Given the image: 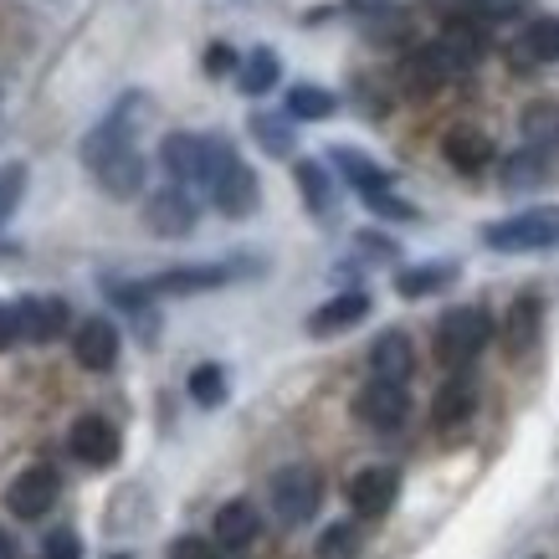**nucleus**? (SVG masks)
<instances>
[{
    "label": "nucleus",
    "instance_id": "f257e3e1",
    "mask_svg": "<svg viewBox=\"0 0 559 559\" xmlns=\"http://www.w3.org/2000/svg\"><path fill=\"white\" fill-rule=\"evenodd\" d=\"M488 340H492V319L483 308H447L437 323L431 349H437V359L447 370H467V365L488 349Z\"/></svg>",
    "mask_w": 559,
    "mask_h": 559
},
{
    "label": "nucleus",
    "instance_id": "f03ea898",
    "mask_svg": "<svg viewBox=\"0 0 559 559\" xmlns=\"http://www.w3.org/2000/svg\"><path fill=\"white\" fill-rule=\"evenodd\" d=\"M483 247H492V252H549V247H559V205L492 221V226H483Z\"/></svg>",
    "mask_w": 559,
    "mask_h": 559
},
{
    "label": "nucleus",
    "instance_id": "7ed1b4c3",
    "mask_svg": "<svg viewBox=\"0 0 559 559\" xmlns=\"http://www.w3.org/2000/svg\"><path fill=\"white\" fill-rule=\"evenodd\" d=\"M267 498H272V513H277V524H308L323 503V477L319 467H308V462H293V467H277L267 483Z\"/></svg>",
    "mask_w": 559,
    "mask_h": 559
},
{
    "label": "nucleus",
    "instance_id": "20e7f679",
    "mask_svg": "<svg viewBox=\"0 0 559 559\" xmlns=\"http://www.w3.org/2000/svg\"><path fill=\"white\" fill-rule=\"evenodd\" d=\"M252 272H262V262H252V257H237V262H201V267L154 272V277H144V288H150V298H190V293L226 288L231 277H252Z\"/></svg>",
    "mask_w": 559,
    "mask_h": 559
},
{
    "label": "nucleus",
    "instance_id": "39448f33",
    "mask_svg": "<svg viewBox=\"0 0 559 559\" xmlns=\"http://www.w3.org/2000/svg\"><path fill=\"white\" fill-rule=\"evenodd\" d=\"M195 221H201V205H195V195L180 186H165V190H154L150 201H144V226H150L154 237H190L195 231Z\"/></svg>",
    "mask_w": 559,
    "mask_h": 559
},
{
    "label": "nucleus",
    "instance_id": "423d86ee",
    "mask_svg": "<svg viewBox=\"0 0 559 559\" xmlns=\"http://www.w3.org/2000/svg\"><path fill=\"white\" fill-rule=\"evenodd\" d=\"M355 416H359V426H370V431H401V426H406V416H411L406 385L370 380V385L355 395Z\"/></svg>",
    "mask_w": 559,
    "mask_h": 559
},
{
    "label": "nucleus",
    "instance_id": "0eeeda50",
    "mask_svg": "<svg viewBox=\"0 0 559 559\" xmlns=\"http://www.w3.org/2000/svg\"><path fill=\"white\" fill-rule=\"evenodd\" d=\"M68 447H72V457L83 462V467H114L123 452V441H119V426L108 421V416H78L68 431Z\"/></svg>",
    "mask_w": 559,
    "mask_h": 559
},
{
    "label": "nucleus",
    "instance_id": "6e6552de",
    "mask_svg": "<svg viewBox=\"0 0 559 559\" xmlns=\"http://www.w3.org/2000/svg\"><path fill=\"white\" fill-rule=\"evenodd\" d=\"M57 492H62V477L51 473L47 462H36L26 473L11 477V488H5V509L16 513V519H41V513L57 503Z\"/></svg>",
    "mask_w": 559,
    "mask_h": 559
},
{
    "label": "nucleus",
    "instance_id": "1a4fd4ad",
    "mask_svg": "<svg viewBox=\"0 0 559 559\" xmlns=\"http://www.w3.org/2000/svg\"><path fill=\"white\" fill-rule=\"evenodd\" d=\"M447 83H452V62L441 57L437 41L406 51V62H401V87H406V98L426 103V98H437Z\"/></svg>",
    "mask_w": 559,
    "mask_h": 559
},
{
    "label": "nucleus",
    "instance_id": "9d476101",
    "mask_svg": "<svg viewBox=\"0 0 559 559\" xmlns=\"http://www.w3.org/2000/svg\"><path fill=\"white\" fill-rule=\"evenodd\" d=\"M159 165L180 190H205V134H165L159 144Z\"/></svg>",
    "mask_w": 559,
    "mask_h": 559
},
{
    "label": "nucleus",
    "instance_id": "9b49d317",
    "mask_svg": "<svg viewBox=\"0 0 559 559\" xmlns=\"http://www.w3.org/2000/svg\"><path fill=\"white\" fill-rule=\"evenodd\" d=\"M395 498H401V473L395 467H359L349 477V509L359 519H385L395 509Z\"/></svg>",
    "mask_w": 559,
    "mask_h": 559
},
{
    "label": "nucleus",
    "instance_id": "f8f14e48",
    "mask_svg": "<svg viewBox=\"0 0 559 559\" xmlns=\"http://www.w3.org/2000/svg\"><path fill=\"white\" fill-rule=\"evenodd\" d=\"M211 201H216L221 216H231V221H241V216H252V211H257V201H262V186H257V170L247 165V159H241V154L216 175Z\"/></svg>",
    "mask_w": 559,
    "mask_h": 559
},
{
    "label": "nucleus",
    "instance_id": "ddd939ff",
    "mask_svg": "<svg viewBox=\"0 0 559 559\" xmlns=\"http://www.w3.org/2000/svg\"><path fill=\"white\" fill-rule=\"evenodd\" d=\"M16 319H21V340L26 344H51L68 334V304L62 298H51V293H32V298H21L16 304Z\"/></svg>",
    "mask_w": 559,
    "mask_h": 559
},
{
    "label": "nucleus",
    "instance_id": "4468645a",
    "mask_svg": "<svg viewBox=\"0 0 559 559\" xmlns=\"http://www.w3.org/2000/svg\"><path fill=\"white\" fill-rule=\"evenodd\" d=\"M441 57L452 62V72H473L488 51V32H483V16H452L437 36Z\"/></svg>",
    "mask_w": 559,
    "mask_h": 559
},
{
    "label": "nucleus",
    "instance_id": "2eb2a0df",
    "mask_svg": "<svg viewBox=\"0 0 559 559\" xmlns=\"http://www.w3.org/2000/svg\"><path fill=\"white\" fill-rule=\"evenodd\" d=\"M370 319V293H334L329 304H319L313 313H308V334L313 340H334V334H344V329H355V323Z\"/></svg>",
    "mask_w": 559,
    "mask_h": 559
},
{
    "label": "nucleus",
    "instance_id": "dca6fc26",
    "mask_svg": "<svg viewBox=\"0 0 559 559\" xmlns=\"http://www.w3.org/2000/svg\"><path fill=\"white\" fill-rule=\"evenodd\" d=\"M72 355H78L83 370H114L119 365V329L108 319H83L72 329Z\"/></svg>",
    "mask_w": 559,
    "mask_h": 559
},
{
    "label": "nucleus",
    "instance_id": "f3484780",
    "mask_svg": "<svg viewBox=\"0 0 559 559\" xmlns=\"http://www.w3.org/2000/svg\"><path fill=\"white\" fill-rule=\"evenodd\" d=\"M370 374L374 380H390V385H406L411 374H416V344H411L406 329H385L370 344Z\"/></svg>",
    "mask_w": 559,
    "mask_h": 559
},
{
    "label": "nucleus",
    "instance_id": "a211bd4d",
    "mask_svg": "<svg viewBox=\"0 0 559 559\" xmlns=\"http://www.w3.org/2000/svg\"><path fill=\"white\" fill-rule=\"evenodd\" d=\"M93 170V180H98L114 201H129V195H139L144 190V154L139 150H114V154H103L98 165H87Z\"/></svg>",
    "mask_w": 559,
    "mask_h": 559
},
{
    "label": "nucleus",
    "instance_id": "6ab92c4d",
    "mask_svg": "<svg viewBox=\"0 0 559 559\" xmlns=\"http://www.w3.org/2000/svg\"><path fill=\"white\" fill-rule=\"evenodd\" d=\"M329 165H334L365 201H370V195H385V190L395 186V175H390L380 159H370L365 150H349V144H334V150H329Z\"/></svg>",
    "mask_w": 559,
    "mask_h": 559
},
{
    "label": "nucleus",
    "instance_id": "aec40b11",
    "mask_svg": "<svg viewBox=\"0 0 559 559\" xmlns=\"http://www.w3.org/2000/svg\"><path fill=\"white\" fill-rule=\"evenodd\" d=\"M539 334H544V304L534 293H519L509 304V319H503V349H509V359L534 355Z\"/></svg>",
    "mask_w": 559,
    "mask_h": 559
},
{
    "label": "nucleus",
    "instance_id": "412c9836",
    "mask_svg": "<svg viewBox=\"0 0 559 559\" xmlns=\"http://www.w3.org/2000/svg\"><path fill=\"white\" fill-rule=\"evenodd\" d=\"M441 159L462 175L488 170L492 165V139L483 134V129H473V123H452V129L441 134Z\"/></svg>",
    "mask_w": 559,
    "mask_h": 559
},
{
    "label": "nucleus",
    "instance_id": "4be33fe9",
    "mask_svg": "<svg viewBox=\"0 0 559 559\" xmlns=\"http://www.w3.org/2000/svg\"><path fill=\"white\" fill-rule=\"evenodd\" d=\"M473 411H477V380L473 374H452V380L437 390V401H431V421H437L441 431H457V426L473 421Z\"/></svg>",
    "mask_w": 559,
    "mask_h": 559
},
{
    "label": "nucleus",
    "instance_id": "5701e85b",
    "mask_svg": "<svg viewBox=\"0 0 559 559\" xmlns=\"http://www.w3.org/2000/svg\"><path fill=\"white\" fill-rule=\"evenodd\" d=\"M262 534V513H257L252 498H231L226 509L216 513V544L221 549H247Z\"/></svg>",
    "mask_w": 559,
    "mask_h": 559
},
{
    "label": "nucleus",
    "instance_id": "b1692460",
    "mask_svg": "<svg viewBox=\"0 0 559 559\" xmlns=\"http://www.w3.org/2000/svg\"><path fill=\"white\" fill-rule=\"evenodd\" d=\"M293 180H298L304 205L313 211V216L319 221L334 216V170H329L323 159H298V165H293Z\"/></svg>",
    "mask_w": 559,
    "mask_h": 559
},
{
    "label": "nucleus",
    "instance_id": "393cba45",
    "mask_svg": "<svg viewBox=\"0 0 559 559\" xmlns=\"http://www.w3.org/2000/svg\"><path fill=\"white\" fill-rule=\"evenodd\" d=\"M555 175V150H539V144H524L519 154L503 159V186L509 190H534Z\"/></svg>",
    "mask_w": 559,
    "mask_h": 559
},
{
    "label": "nucleus",
    "instance_id": "a878e982",
    "mask_svg": "<svg viewBox=\"0 0 559 559\" xmlns=\"http://www.w3.org/2000/svg\"><path fill=\"white\" fill-rule=\"evenodd\" d=\"M457 283V262H426V267H401L395 272V293L401 298H431V293H441V288H452Z\"/></svg>",
    "mask_w": 559,
    "mask_h": 559
},
{
    "label": "nucleus",
    "instance_id": "bb28decb",
    "mask_svg": "<svg viewBox=\"0 0 559 559\" xmlns=\"http://www.w3.org/2000/svg\"><path fill=\"white\" fill-rule=\"evenodd\" d=\"M247 129H252L257 150L272 154V159H288L293 144H298V129H293L288 114H262V108H257L252 119H247Z\"/></svg>",
    "mask_w": 559,
    "mask_h": 559
},
{
    "label": "nucleus",
    "instance_id": "cd10ccee",
    "mask_svg": "<svg viewBox=\"0 0 559 559\" xmlns=\"http://www.w3.org/2000/svg\"><path fill=\"white\" fill-rule=\"evenodd\" d=\"M277 83H283V57L272 47H252V57H247L237 72V87L247 98H262V93H272Z\"/></svg>",
    "mask_w": 559,
    "mask_h": 559
},
{
    "label": "nucleus",
    "instance_id": "c85d7f7f",
    "mask_svg": "<svg viewBox=\"0 0 559 559\" xmlns=\"http://www.w3.org/2000/svg\"><path fill=\"white\" fill-rule=\"evenodd\" d=\"M340 114V98L319 83H293L288 87V119H304V123H319V119H334Z\"/></svg>",
    "mask_w": 559,
    "mask_h": 559
},
{
    "label": "nucleus",
    "instance_id": "c756f323",
    "mask_svg": "<svg viewBox=\"0 0 559 559\" xmlns=\"http://www.w3.org/2000/svg\"><path fill=\"white\" fill-rule=\"evenodd\" d=\"M524 51H528V62H534V68H539V62H559V16L528 21Z\"/></svg>",
    "mask_w": 559,
    "mask_h": 559
},
{
    "label": "nucleus",
    "instance_id": "7c9ffc66",
    "mask_svg": "<svg viewBox=\"0 0 559 559\" xmlns=\"http://www.w3.org/2000/svg\"><path fill=\"white\" fill-rule=\"evenodd\" d=\"M359 549H365V539L355 524H329L313 544V559H359Z\"/></svg>",
    "mask_w": 559,
    "mask_h": 559
},
{
    "label": "nucleus",
    "instance_id": "2f4dec72",
    "mask_svg": "<svg viewBox=\"0 0 559 559\" xmlns=\"http://www.w3.org/2000/svg\"><path fill=\"white\" fill-rule=\"evenodd\" d=\"M190 401L205 411H216L221 401H226V370H221V365H195V370H190Z\"/></svg>",
    "mask_w": 559,
    "mask_h": 559
},
{
    "label": "nucleus",
    "instance_id": "473e14b6",
    "mask_svg": "<svg viewBox=\"0 0 559 559\" xmlns=\"http://www.w3.org/2000/svg\"><path fill=\"white\" fill-rule=\"evenodd\" d=\"M21 195H26V165H21V159H11V165L0 170V231H5V221L16 216Z\"/></svg>",
    "mask_w": 559,
    "mask_h": 559
},
{
    "label": "nucleus",
    "instance_id": "72a5a7b5",
    "mask_svg": "<svg viewBox=\"0 0 559 559\" xmlns=\"http://www.w3.org/2000/svg\"><path fill=\"white\" fill-rule=\"evenodd\" d=\"M41 559H83V539L72 528H51L41 539Z\"/></svg>",
    "mask_w": 559,
    "mask_h": 559
},
{
    "label": "nucleus",
    "instance_id": "f704fd0d",
    "mask_svg": "<svg viewBox=\"0 0 559 559\" xmlns=\"http://www.w3.org/2000/svg\"><path fill=\"white\" fill-rule=\"evenodd\" d=\"M365 205H370L374 216H385V221H421V211H416L411 201H401L395 190H385V195H370Z\"/></svg>",
    "mask_w": 559,
    "mask_h": 559
},
{
    "label": "nucleus",
    "instance_id": "c9c22d12",
    "mask_svg": "<svg viewBox=\"0 0 559 559\" xmlns=\"http://www.w3.org/2000/svg\"><path fill=\"white\" fill-rule=\"evenodd\" d=\"M170 559H221V544L201 539V534H180V539L170 544Z\"/></svg>",
    "mask_w": 559,
    "mask_h": 559
},
{
    "label": "nucleus",
    "instance_id": "e433bc0d",
    "mask_svg": "<svg viewBox=\"0 0 559 559\" xmlns=\"http://www.w3.org/2000/svg\"><path fill=\"white\" fill-rule=\"evenodd\" d=\"M205 72H211V78H226V72H241V62H237V47H231V41H211V47H205Z\"/></svg>",
    "mask_w": 559,
    "mask_h": 559
},
{
    "label": "nucleus",
    "instance_id": "4c0bfd02",
    "mask_svg": "<svg viewBox=\"0 0 559 559\" xmlns=\"http://www.w3.org/2000/svg\"><path fill=\"white\" fill-rule=\"evenodd\" d=\"M355 247H359L365 257H385V262H395V257H401V247H395V241H390L385 231H359Z\"/></svg>",
    "mask_w": 559,
    "mask_h": 559
},
{
    "label": "nucleus",
    "instance_id": "58836bf2",
    "mask_svg": "<svg viewBox=\"0 0 559 559\" xmlns=\"http://www.w3.org/2000/svg\"><path fill=\"white\" fill-rule=\"evenodd\" d=\"M16 340H21V319H16V308H5V304H0V349H11Z\"/></svg>",
    "mask_w": 559,
    "mask_h": 559
},
{
    "label": "nucleus",
    "instance_id": "ea45409f",
    "mask_svg": "<svg viewBox=\"0 0 559 559\" xmlns=\"http://www.w3.org/2000/svg\"><path fill=\"white\" fill-rule=\"evenodd\" d=\"M519 11H524V0H483V21H503Z\"/></svg>",
    "mask_w": 559,
    "mask_h": 559
},
{
    "label": "nucleus",
    "instance_id": "a19ab883",
    "mask_svg": "<svg viewBox=\"0 0 559 559\" xmlns=\"http://www.w3.org/2000/svg\"><path fill=\"white\" fill-rule=\"evenodd\" d=\"M349 5H355V11H365V16H370V11H385L390 0H349Z\"/></svg>",
    "mask_w": 559,
    "mask_h": 559
},
{
    "label": "nucleus",
    "instance_id": "79ce46f5",
    "mask_svg": "<svg viewBox=\"0 0 559 559\" xmlns=\"http://www.w3.org/2000/svg\"><path fill=\"white\" fill-rule=\"evenodd\" d=\"M0 559H16V544H11V534H0Z\"/></svg>",
    "mask_w": 559,
    "mask_h": 559
},
{
    "label": "nucleus",
    "instance_id": "37998d69",
    "mask_svg": "<svg viewBox=\"0 0 559 559\" xmlns=\"http://www.w3.org/2000/svg\"><path fill=\"white\" fill-rule=\"evenodd\" d=\"M114 559H129V555H114Z\"/></svg>",
    "mask_w": 559,
    "mask_h": 559
},
{
    "label": "nucleus",
    "instance_id": "c03bdc74",
    "mask_svg": "<svg viewBox=\"0 0 559 559\" xmlns=\"http://www.w3.org/2000/svg\"><path fill=\"white\" fill-rule=\"evenodd\" d=\"M534 559H544V555H534Z\"/></svg>",
    "mask_w": 559,
    "mask_h": 559
}]
</instances>
